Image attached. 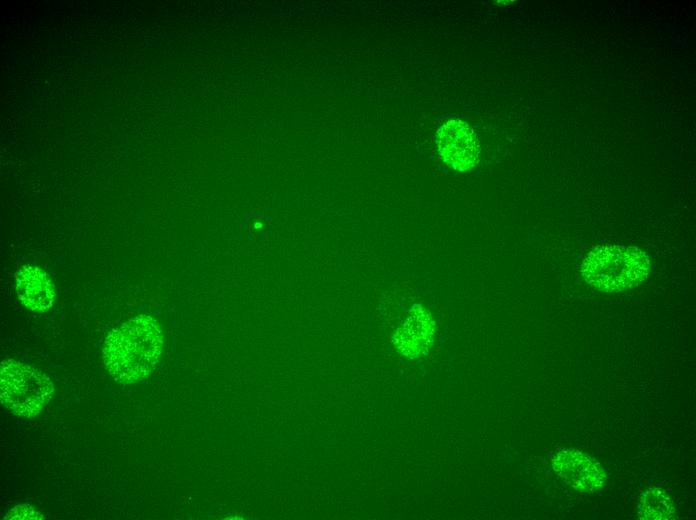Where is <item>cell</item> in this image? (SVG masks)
I'll return each mask as SVG.
<instances>
[{"instance_id": "cell-1", "label": "cell", "mask_w": 696, "mask_h": 520, "mask_svg": "<svg viewBox=\"0 0 696 520\" xmlns=\"http://www.w3.org/2000/svg\"><path fill=\"white\" fill-rule=\"evenodd\" d=\"M162 345L158 322L148 315L136 316L107 336L103 346L104 365L116 382L138 383L155 369Z\"/></svg>"}, {"instance_id": "cell-2", "label": "cell", "mask_w": 696, "mask_h": 520, "mask_svg": "<svg viewBox=\"0 0 696 520\" xmlns=\"http://www.w3.org/2000/svg\"><path fill=\"white\" fill-rule=\"evenodd\" d=\"M649 270V258L641 249L622 244L594 248L581 267L588 284L604 292L636 287L646 280Z\"/></svg>"}, {"instance_id": "cell-3", "label": "cell", "mask_w": 696, "mask_h": 520, "mask_svg": "<svg viewBox=\"0 0 696 520\" xmlns=\"http://www.w3.org/2000/svg\"><path fill=\"white\" fill-rule=\"evenodd\" d=\"M53 393V383L41 371L13 359L2 361L1 401L13 414L26 418L37 416Z\"/></svg>"}, {"instance_id": "cell-4", "label": "cell", "mask_w": 696, "mask_h": 520, "mask_svg": "<svg viewBox=\"0 0 696 520\" xmlns=\"http://www.w3.org/2000/svg\"><path fill=\"white\" fill-rule=\"evenodd\" d=\"M436 143L440 158L454 170L467 171L478 163V135L460 119L445 122L437 131Z\"/></svg>"}, {"instance_id": "cell-5", "label": "cell", "mask_w": 696, "mask_h": 520, "mask_svg": "<svg viewBox=\"0 0 696 520\" xmlns=\"http://www.w3.org/2000/svg\"><path fill=\"white\" fill-rule=\"evenodd\" d=\"M435 321L421 304H414L393 336L397 351L409 359L426 354L434 341Z\"/></svg>"}, {"instance_id": "cell-6", "label": "cell", "mask_w": 696, "mask_h": 520, "mask_svg": "<svg viewBox=\"0 0 696 520\" xmlns=\"http://www.w3.org/2000/svg\"><path fill=\"white\" fill-rule=\"evenodd\" d=\"M554 471L578 491L594 493L600 489L606 475L601 465L577 450H563L552 462Z\"/></svg>"}, {"instance_id": "cell-7", "label": "cell", "mask_w": 696, "mask_h": 520, "mask_svg": "<svg viewBox=\"0 0 696 520\" xmlns=\"http://www.w3.org/2000/svg\"><path fill=\"white\" fill-rule=\"evenodd\" d=\"M15 289L23 305L33 312H46L53 305L54 284L49 275L39 267H21L15 274Z\"/></svg>"}, {"instance_id": "cell-8", "label": "cell", "mask_w": 696, "mask_h": 520, "mask_svg": "<svg viewBox=\"0 0 696 520\" xmlns=\"http://www.w3.org/2000/svg\"><path fill=\"white\" fill-rule=\"evenodd\" d=\"M673 512L674 506L670 497L660 489H649L640 500L638 514L641 519H668Z\"/></svg>"}, {"instance_id": "cell-9", "label": "cell", "mask_w": 696, "mask_h": 520, "mask_svg": "<svg viewBox=\"0 0 696 520\" xmlns=\"http://www.w3.org/2000/svg\"><path fill=\"white\" fill-rule=\"evenodd\" d=\"M5 519H43V516L33 507L23 504L13 508L6 515Z\"/></svg>"}]
</instances>
